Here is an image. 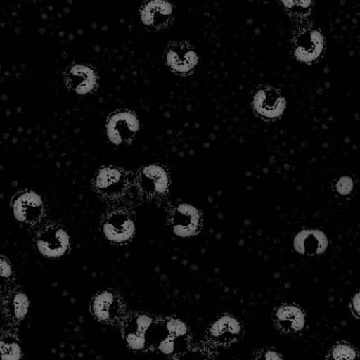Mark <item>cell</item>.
<instances>
[{"label": "cell", "instance_id": "obj_1", "mask_svg": "<svg viewBox=\"0 0 360 360\" xmlns=\"http://www.w3.org/2000/svg\"><path fill=\"white\" fill-rule=\"evenodd\" d=\"M140 129V122L131 111L115 113L107 123V136L115 145L125 144L132 141Z\"/></svg>", "mask_w": 360, "mask_h": 360}, {"label": "cell", "instance_id": "obj_2", "mask_svg": "<svg viewBox=\"0 0 360 360\" xmlns=\"http://www.w3.org/2000/svg\"><path fill=\"white\" fill-rule=\"evenodd\" d=\"M37 246L43 256L47 258H60L68 250L70 237L63 227L49 225L39 233Z\"/></svg>", "mask_w": 360, "mask_h": 360}, {"label": "cell", "instance_id": "obj_3", "mask_svg": "<svg viewBox=\"0 0 360 360\" xmlns=\"http://www.w3.org/2000/svg\"><path fill=\"white\" fill-rule=\"evenodd\" d=\"M254 110L264 119H277L286 108L284 96L275 88L264 86L257 90L252 100Z\"/></svg>", "mask_w": 360, "mask_h": 360}, {"label": "cell", "instance_id": "obj_4", "mask_svg": "<svg viewBox=\"0 0 360 360\" xmlns=\"http://www.w3.org/2000/svg\"><path fill=\"white\" fill-rule=\"evenodd\" d=\"M155 321L147 315H139L132 318L124 328V334L128 345L131 349L141 351L148 345L149 339L153 338L155 334Z\"/></svg>", "mask_w": 360, "mask_h": 360}, {"label": "cell", "instance_id": "obj_5", "mask_svg": "<svg viewBox=\"0 0 360 360\" xmlns=\"http://www.w3.org/2000/svg\"><path fill=\"white\" fill-rule=\"evenodd\" d=\"M136 226L129 214L124 212H112L103 225V233L113 243H125L134 237Z\"/></svg>", "mask_w": 360, "mask_h": 360}, {"label": "cell", "instance_id": "obj_6", "mask_svg": "<svg viewBox=\"0 0 360 360\" xmlns=\"http://www.w3.org/2000/svg\"><path fill=\"white\" fill-rule=\"evenodd\" d=\"M13 214L16 220L22 223H34L44 214V202L41 195L33 191L20 193L13 203Z\"/></svg>", "mask_w": 360, "mask_h": 360}, {"label": "cell", "instance_id": "obj_7", "mask_svg": "<svg viewBox=\"0 0 360 360\" xmlns=\"http://www.w3.org/2000/svg\"><path fill=\"white\" fill-rule=\"evenodd\" d=\"M201 214L191 204H180L174 210V233L181 238H188L199 231Z\"/></svg>", "mask_w": 360, "mask_h": 360}, {"label": "cell", "instance_id": "obj_8", "mask_svg": "<svg viewBox=\"0 0 360 360\" xmlns=\"http://www.w3.org/2000/svg\"><path fill=\"white\" fill-rule=\"evenodd\" d=\"M323 50V37L316 30H305L295 41L294 54L303 63L314 62Z\"/></svg>", "mask_w": 360, "mask_h": 360}, {"label": "cell", "instance_id": "obj_9", "mask_svg": "<svg viewBox=\"0 0 360 360\" xmlns=\"http://www.w3.org/2000/svg\"><path fill=\"white\" fill-rule=\"evenodd\" d=\"M166 62L176 72L188 73L197 66L199 58L189 44L174 43L168 48Z\"/></svg>", "mask_w": 360, "mask_h": 360}, {"label": "cell", "instance_id": "obj_10", "mask_svg": "<svg viewBox=\"0 0 360 360\" xmlns=\"http://www.w3.org/2000/svg\"><path fill=\"white\" fill-rule=\"evenodd\" d=\"M328 240L323 231L318 229H303L294 239V248L298 254L315 256L326 252Z\"/></svg>", "mask_w": 360, "mask_h": 360}, {"label": "cell", "instance_id": "obj_11", "mask_svg": "<svg viewBox=\"0 0 360 360\" xmlns=\"http://www.w3.org/2000/svg\"><path fill=\"white\" fill-rule=\"evenodd\" d=\"M94 186L105 197L120 195L125 191V174L117 168H103L94 179Z\"/></svg>", "mask_w": 360, "mask_h": 360}, {"label": "cell", "instance_id": "obj_12", "mask_svg": "<svg viewBox=\"0 0 360 360\" xmlns=\"http://www.w3.org/2000/svg\"><path fill=\"white\" fill-rule=\"evenodd\" d=\"M172 15V4L166 0H150L141 10V20L143 24L155 29L167 26Z\"/></svg>", "mask_w": 360, "mask_h": 360}, {"label": "cell", "instance_id": "obj_13", "mask_svg": "<svg viewBox=\"0 0 360 360\" xmlns=\"http://www.w3.org/2000/svg\"><path fill=\"white\" fill-rule=\"evenodd\" d=\"M140 184L143 191L149 195H162L167 191L169 179L161 166H146L141 172Z\"/></svg>", "mask_w": 360, "mask_h": 360}, {"label": "cell", "instance_id": "obj_14", "mask_svg": "<svg viewBox=\"0 0 360 360\" xmlns=\"http://www.w3.org/2000/svg\"><path fill=\"white\" fill-rule=\"evenodd\" d=\"M92 311L101 321L109 322L117 319L122 313L121 301L113 292H102L94 297Z\"/></svg>", "mask_w": 360, "mask_h": 360}, {"label": "cell", "instance_id": "obj_15", "mask_svg": "<svg viewBox=\"0 0 360 360\" xmlns=\"http://www.w3.org/2000/svg\"><path fill=\"white\" fill-rule=\"evenodd\" d=\"M66 83L77 94H87L96 87V75L89 67L77 65L67 73Z\"/></svg>", "mask_w": 360, "mask_h": 360}, {"label": "cell", "instance_id": "obj_16", "mask_svg": "<svg viewBox=\"0 0 360 360\" xmlns=\"http://www.w3.org/2000/svg\"><path fill=\"white\" fill-rule=\"evenodd\" d=\"M241 323L231 316L219 318L210 330V338L218 345H227L237 340L241 333Z\"/></svg>", "mask_w": 360, "mask_h": 360}, {"label": "cell", "instance_id": "obj_17", "mask_svg": "<svg viewBox=\"0 0 360 360\" xmlns=\"http://www.w3.org/2000/svg\"><path fill=\"white\" fill-rule=\"evenodd\" d=\"M276 322L283 332L298 333L304 328V314L296 305H283L276 313Z\"/></svg>", "mask_w": 360, "mask_h": 360}, {"label": "cell", "instance_id": "obj_18", "mask_svg": "<svg viewBox=\"0 0 360 360\" xmlns=\"http://www.w3.org/2000/svg\"><path fill=\"white\" fill-rule=\"evenodd\" d=\"M29 305L30 302H29L28 296L24 292H16L6 302L5 309L10 319L13 321H20L28 314Z\"/></svg>", "mask_w": 360, "mask_h": 360}, {"label": "cell", "instance_id": "obj_19", "mask_svg": "<svg viewBox=\"0 0 360 360\" xmlns=\"http://www.w3.org/2000/svg\"><path fill=\"white\" fill-rule=\"evenodd\" d=\"M22 349L18 339L12 336L0 338V359H20Z\"/></svg>", "mask_w": 360, "mask_h": 360}, {"label": "cell", "instance_id": "obj_20", "mask_svg": "<svg viewBox=\"0 0 360 360\" xmlns=\"http://www.w3.org/2000/svg\"><path fill=\"white\" fill-rule=\"evenodd\" d=\"M357 356L355 349L351 345H345V343H339L334 347L332 352V357L334 359H353Z\"/></svg>", "mask_w": 360, "mask_h": 360}, {"label": "cell", "instance_id": "obj_21", "mask_svg": "<svg viewBox=\"0 0 360 360\" xmlns=\"http://www.w3.org/2000/svg\"><path fill=\"white\" fill-rule=\"evenodd\" d=\"M166 330L168 335L176 337H186L187 326L180 320L172 319L166 323Z\"/></svg>", "mask_w": 360, "mask_h": 360}, {"label": "cell", "instance_id": "obj_22", "mask_svg": "<svg viewBox=\"0 0 360 360\" xmlns=\"http://www.w3.org/2000/svg\"><path fill=\"white\" fill-rule=\"evenodd\" d=\"M354 182L349 176H342L337 181L336 191L339 195H347L353 191Z\"/></svg>", "mask_w": 360, "mask_h": 360}, {"label": "cell", "instance_id": "obj_23", "mask_svg": "<svg viewBox=\"0 0 360 360\" xmlns=\"http://www.w3.org/2000/svg\"><path fill=\"white\" fill-rule=\"evenodd\" d=\"M12 276L11 264L6 259L0 258V286L5 285Z\"/></svg>", "mask_w": 360, "mask_h": 360}, {"label": "cell", "instance_id": "obj_24", "mask_svg": "<svg viewBox=\"0 0 360 360\" xmlns=\"http://www.w3.org/2000/svg\"><path fill=\"white\" fill-rule=\"evenodd\" d=\"M311 0H283V5L288 9L295 7H301L305 9L311 6Z\"/></svg>", "mask_w": 360, "mask_h": 360}, {"label": "cell", "instance_id": "obj_25", "mask_svg": "<svg viewBox=\"0 0 360 360\" xmlns=\"http://www.w3.org/2000/svg\"><path fill=\"white\" fill-rule=\"evenodd\" d=\"M352 304H353L354 313H355L356 317H358V316H359V292H357V294L354 296Z\"/></svg>", "mask_w": 360, "mask_h": 360}, {"label": "cell", "instance_id": "obj_26", "mask_svg": "<svg viewBox=\"0 0 360 360\" xmlns=\"http://www.w3.org/2000/svg\"><path fill=\"white\" fill-rule=\"evenodd\" d=\"M264 358L265 359H280L281 356L278 355V354L275 353V352L269 351L266 354H265Z\"/></svg>", "mask_w": 360, "mask_h": 360}]
</instances>
